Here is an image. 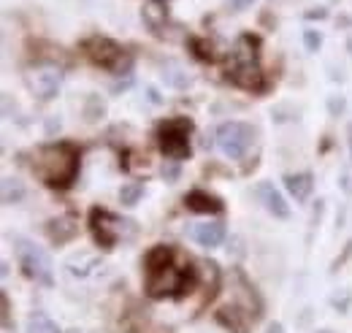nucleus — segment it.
Wrapping results in <instances>:
<instances>
[{
  "instance_id": "dca6fc26",
  "label": "nucleus",
  "mask_w": 352,
  "mask_h": 333,
  "mask_svg": "<svg viewBox=\"0 0 352 333\" xmlns=\"http://www.w3.org/2000/svg\"><path fill=\"white\" fill-rule=\"evenodd\" d=\"M141 19L146 22V28H149L155 36H163V28H166V22H168V11H166V6H160V3L155 0V3H146V6L141 8Z\"/></svg>"
},
{
  "instance_id": "4468645a",
  "label": "nucleus",
  "mask_w": 352,
  "mask_h": 333,
  "mask_svg": "<svg viewBox=\"0 0 352 333\" xmlns=\"http://www.w3.org/2000/svg\"><path fill=\"white\" fill-rule=\"evenodd\" d=\"M192 239L201 244V247H220L225 241V225L222 222H201L192 228Z\"/></svg>"
},
{
  "instance_id": "f8f14e48",
  "label": "nucleus",
  "mask_w": 352,
  "mask_h": 333,
  "mask_svg": "<svg viewBox=\"0 0 352 333\" xmlns=\"http://www.w3.org/2000/svg\"><path fill=\"white\" fill-rule=\"evenodd\" d=\"M258 198L263 201V206L268 214H274V217H279V219H287L290 217V206H287V201L282 198V193L271 184V182H261L258 184Z\"/></svg>"
},
{
  "instance_id": "423d86ee",
  "label": "nucleus",
  "mask_w": 352,
  "mask_h": 333,
  "mask_svg": "<svg viewBox=\"0 0 352 333\" xmlns=\"http://www.w3.org/2000/svg\"><path fill=\"white\" fill-rule=\"evenodd\" d=\"M252 138H255V130L247 125V122L230 120V122H222L217 127V147H220L222 155L230 158V160H241L250 152Z\"/></svg>"
},
{
  "instance_id": "f3484780",
  "label": "nucleus",
  "mask_w": 352,
  "mask_h": 333,
  "mask_svg": "<svg viewBox=\"0 0 352 333\" xmlns=\"http://www.w3.org/2000/svg\"><path fill=\"white\" fill-rule=\"evenodd\" d=\"M0 198H3L6 206H16V204H22V198H25V184H22L19 179L6 176V179L0 182Z\"/></svg>"
},
{
  "instance_id": "393cba45",
  "label": "nucleus",
  "mask_w": 352,
  "mask_h": 333,
  "mask_svg": "<svg viewBox=\"0 0 352 333\" xmlns=\"http://www.w3.org/2000/svg\"><path fill=\"white\" fill-rule=\"evenodd\" d=\"M344 106H347L344 95H331V98H328V111H331V117H339V114L344 111Z\"/></svg>"
},
{
  "instance_id": "bb28decb",
  "label": "nucleus",
  "mask_w": 352,
  "mask_h": 333,
  "mask_svg": "<svg viewBox=\"0 0 352 333\" xmlns=\"http://www.w3.org/2000/svg\"><path fill=\"white\" fill-rule=\"evenodd\" d=\"M0 306H3V328L6 331H11V306H8V295L6 292H0Z\"/></svg>"
},
{
  "instance_id": "cd10ccee",
  "label": "nucleus",
  "mask_w": 352,
  "mask_h": 333,
  "mask_svg": "<svg viewBox=\"0 0 352 333\" xmlns=\"http://www.w3.org/2000/svg\"><path fill=\"white\" fill-rule=\"evenodd\" d=\"M304 17H307V19H325V17H328V8H322V6H320V8H311Z\"/></svg>"
},
{
  "instance_id": "c756f323",
  "label": "nucleus",
  "mask_w": 352,
  "mask_h": 333,
  "mask_svg": "<svg viewBox=\"0 0 352 333\" xmlns=\"http://www.w3.org/2000/svg\"><path fill=\"white\" fill-rule=\"evenodd\" d=\"M268 333H282V325H271V328H268Z\"/></svg>"
},
{
  "instance_id": "2f4dec72",
  "label": "nucleus",
  "mask_w": 352,
  "mask_h": 333,
  "mask_svg": "<svg viewBox=\"0 0 352 333\" xmlns=\"http://www.w3.org/2000/svg\"><path fill=\"white\" fill-rule=\"evenodd\" d=\"M350 155H352V125H350Z\"/></svg>"
},
{
  "instance_id": "412c9836",
  "label": "nucleus",
  "mask_w": 352,
  "mask_h": 333,
  "mask_svg": "<svg viewBox=\"0 0 352 333\" xmlns=\"http://www.w3.org/2000/svg\"><path fill=\"white\" fill-rule=\"evenodd\" d=\"M106 114V103L100 100V95H87L85 100V120L87 122H98Z\"/></svg>"
},
{
  "instance_id": "f03ea898",
  "label": "nucleus",
  "mask_w": 352,
  "mask_h": 333,
  "mask_svg": "<svg viewBox=\"0 0 352 333\" xmlns=\"http://www.w3.org/2000/svg\"><path fill=\"white\" fill-rule=\"evenodd\" d=\"M33 173L52 190H68L79 176V149L71 141L38 147L33 152Z\"/></svg>"
},
{
  "instance_id": "6ab92c4d",
  "label": "nucleus",
  "mask_w": 352,
  "mask_h": 333,
  "mask_svg": "<svg viewBox=\"0 0 352 333\" xmlns=\"http://www.w3.org/2000/svg\"><path fill=\"white\" fill-rule=\"evenodd\" d=\"M28 333H60V328L46 312H33L28 317Z\"/></svg>"
},
{
  "instance_id": "2eb2a0df",
  "label": "nucleus",
  "mask_w": 352,
  "mask_h": 333,
  "mask_svg": "<svg viewBox=\"0 0 352 333\" xmlns=\"http://www.w3.org/2000/svg\"><path fill=\"white\" fill-rule=\"evenodd\" d=\"M285 187L296 201H309L311 190H314V176L304 171V173H287L285 176Z\"/></svg>"
},
{
  "instance_id": "473e14b6",
  "label": "nucleus",
  "mask_w": 352,
  "mask_h": 333,
  "mask_svg": "<svg viewBox=\"0 0 352 333\" xmlns=\"http://www.w3.org/2000/svg\"><path fill=\"white\" fill-rule=\"evenodd\" d=\"M320 333H331V331H320Z\"/></svg>"
},
{
  "instance_id": "c85d7f7f",
  "label": "nucleus",
  "mask_w": 352,
  "mask_h": 333,
  "mask_svg": "<svg viewBox=\"0 0 352 333\" xmlns=\"http://www.w3.org/2000/svg\"><path fill=\"white\" fill-rule=\"evenodd\" d=\"M252 3H255V0H230V8H233V11H247Z\"/></svg>"
},
{
  "instance_id": "b1692460",
  "label": "nucleus",
  "mask_w": 352,
  "mask_h": 333,
  "mask_svg": "<svg viewBox=\"0 0 352 333\" xmlns=\"http://www.w3.org/2000/svg\"><path fill=\"white\" fill-rule=\"evenodd\" d=\"M304 46H307V52H317L322 46V33L320 30H304Z\"/></svg>"
},
{
  "instance_id": "ddd939ff",
  "label": "nucleus",
  "mask_w": 352,
  "mask_h": 333,
  "mask_svg": "<svg viewBox=\"0 0 352 333\" xmlns=\"http://www.w3.org/2000/svg\"><path fill=\"white\" fill-rule=\"evenodd\" d=\"M184 206L195 214H222V208H225L220 198L206 190H190L184 195Z\"/></svg>"
},
{
  "instance_id": "4be33fe9",
  "label": "nucleus",
  "mask_w": 352,
  "mask_h": 333,
  "mask_svg": "<svg viewBox=\"0 0 352 333\" xmlns=\"http://www.w3.org/2000/svg\"><path fill=\"white\" fill-rule=\"evenodd\" d=\"M141 195H144V184H141V182H128V184L120 190V201H122L125 206H135V204L141 201Z\"/></svg>"
},
{
  "instance_id": "5701e85b",
  "label": "nucleus",
  "mask_w": 352,
  "mask_h": 333,
  "mask_svg": "<svg viewBox=\"0 0 352 333\" xmlns=\"http://www.w3.org/2000/svg\"><path fill=\"white\" fill-rule=\"evenodd\" d=\"M190 49H192V54L198 57V60H204V63H212L214 60V49H212V43L206 41V39H190Z\"/></svg>"
},
{
  "instance_id": "6e6552de",
  "label": "nucleus",
  "mask_w": 352,
  "mask_h": 333,
  "mask_svg": "<svg viewBox=\"0 0 352 333\" xmlns=\"http://www.w3.org/2000/svg\"><path fill=\"white\" fill-rule=\"evenodd\" d=\"M60 82H63V71H60L57 65H52V63H38V65L28 68V74H25L28 89H30L33 98L41 100V103L52 100V98L57 95Z\"/></svg>"
},
{
  "instance_id": "f257e3e1",
  "label": "nucleus",
  "mask_w": 352,
  "mask_h": 333,
  "mask_svg": "<svg viewBox=\"0 0 352 333\" xmlns=\"http://www.w3.org/2000/svg\"><path fill=\"white\" fill-rule=\"evenodd\" d=\"M195 285V268L174 247L157 244L144 257V290L149 298H176Z\"/></svg>"
},
{
  "instance_id": "9b49d317",
  "label": "nucleus",
  "mask_w": 352,
  "mask_h": 333,
  "mask_svg": "<svg viewBox=\"0 0 352 333\" xmlns=\"http://www.w3.org/2000/svg\"><path fill=\"white\" fill-rule=\"evenodd\" d=\"M79 233V219L74 214H63L46 222V236L52 244H68Z\"/></svg>"
},
{
  "instance_id": "39448f33",
  "label": "nucleus",
  "mask_w": 352,
  "mask_h": 333,
  "mask_svg": "<svg viewBox=\"0 0 352 333\" xmlns=\"http://www.w3.org/2000/svg\"><path fill=\"white\" fill-rule=\"evenodd\" d=\"M14 250H16V260H19V266H22L28 279H36L46 288L54 285V266H52L49 255L38 244H33L30 239L14 236Z\"/></svg>"
},
{
  "instance_id": "a878e982",
  "label": "nucleus",
  "mask_w": 352,
  "mask_h": 333,
  "mask_svg": "<svg viewBox=\"0 0 352 333\" xmlns=\"http://www.w3.org/2000/svg\"><path fill=\"white\" fill-rule=\"evenodd\" d=\"M339 187H342L347 195H352V166H347L339 173Z\"/></svg>"
},
{
  "instance_id": "0eeeda50",
  "label": "nucleus",
  "mask_w": 352,
  "mask_h": 333,
  "mask_svg": "<svg viewBox=\"0 0 352 333\" xmlns=\"http://www.w3.org/2000/svg\"><path fill=\"white\" fill-rule=\"evenodd\" d=\"M85 52L92 60V65L103 68V71H111V74H120L122 71V63L128 60L125 49L114 39H106V36H92L85 41Z\"/></svg>"
},
{
  "instance_id": "9d476101",
  "label": "nucleus",
  "mask_w": 352,
  "mask_h": 333,
  "mask_svg": "<svg viewBox=\"0 0 352 333\" xmlns=\"http://www.w3.org/2000/svg\"><path fill=\"white\" fill-rule=\"evenodd\" d=\"M261 63V39L252 33L239 36L230 52V65H255Z\"/></svg>"
},
{
  "instance_id": "20e7f679",
  "label": "nucleus",
  "mask_w": 352,
  "mask_h": 333,
  "mask_svg": "<svg viewBox=\"0 0 352 333\" xmlns=\"http://www.w3.org/2000/svg\"><path fill=\"white\" fill-rule=\"evenodd\" d=\"M190 133H192V125H190V120H184V117H174V120L160 122L157 136H155V138H157V149H160L168 160H174V163L187 160L190 152H192V147H190Z\"/></svg>"
},
{
  "instance_id": "7ed1b4c3",
  "label": "nucleus",
  "mask_w": 352,
  "mask_h": 333,
  "mask_svg": "<svg viewBox=\"0 0 352 333\" xmlns=\"http://www.w3.org/2000/svg\"><path fill=\"white\" fill-rule=\"evenodd\" d=\"M89 233L100 250H114L122 239L133 236V222L106 211V208H92L89 211Z\"/></svg>"
},
{
  "instance_id": "72a5a7b5",
  "label": "nucleus",
  "mask_w": 352,
  "mask_h": 333,
  "mask_svg": "<svg viewBox=\"0 0 352 333\" xmlns=\"http://www.w3.org/2000/svg\"><path fill=\"white\" fill-rule=\"evenodd\" d=\"M157 3H160V0H157ZM163 3H166V0H163Z\"/></svg>"
},
{
  "instance_id": "1a4fd4ad",
  "label": "nucleus",
  "mask_w": 352,
  "mask_h": 333,
  "mask_svg": "<svg viewBox=\"0 0 352 333\" xmlns=\"http://www.w3.org/2000/svg\"><path fill=\"white\" fill-rule=\"evenodd\" d=\"M228 79L236 87L247 89V92H265V87H268L261 63H255V65H228Z\"/></svg>"
},
{
  "instance_id": "7c9ffc66",
  "label": "nucleus",
  "mask_w": 352,
  "mask_h": 333,
  "mask_svg": "<svg viewBox=\"0 0 352 333\" xmlns=\"http://www.w3.org/2000/svg\"><path fill=\"white\" fill-rule=\"evenodd\" d=\"M347 49H350V52H352V36H350V39H347Z\"/></svg>"
},
{
  "instance_id": "aec40b11",
  "label": "nucleus",
  "mask_w": 352,
  "mask_h": 333,
  "mask_svg": "<svg viewBox=\"0 0 352 333\" xmlns=\"http://www.w3.org/2000/svg\"><path fill=\"white\" fill-rule=\"evenodd\" d=\"M163 79H166L168 87H176V89H184L190 84V76L184 74V68L179 63H166L163 65Z\"/></svg>"
},
{
  "instance_id": "a211bd4d",
  "label": "nucleus",
  "mask_w": 352,
  "mask_h": 333,
  "mask_svg": "<svg viewBox=\"0 0 352 333\" xmlns=\"http://www.w3.org/2000/svg\"><path fill=\"white\" fill-rule=\"evenodd\" d=\"M92 268H98V255H89V252H79L68 260V271L74 277H87Z\"/></svg>"
}]
</instances>
